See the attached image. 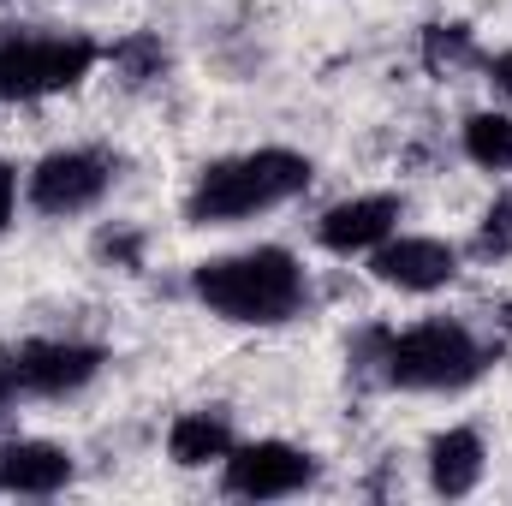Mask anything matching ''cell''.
<instances>
[{"mask_svg": "<svg viewBox=\"0 0 512 506\" xmlns=\"http://www.w3.org/2000/svg\"><path fill=\"white\" fill-rule=\"evenodd\" d=\"M108 60H114V72L126 78L131 90H143V84H155V78L167 72V48H161L155 36H126Z\"/></svg>", "mask_w": 512, "mask_h": 506, "instance_id": "obj_15", "label": "cell"}, {"mask_svg": "<svg viewBox=\"0 0 512 506\" xmlns=\"http://www.w3.org/2000/svg\"><path fill=\"white\" fill-rule=\"evenodd\" d=\"M96 251L108 256V262H120V268H137V256H143V233H137V227H108V233L96 239Z\"/></svg>", "mask_w": 512, "mask_h": 506, "instance_id": "obj_17", "label": "cell"}, {"mask_svg": "<svg viewBox=\"0 0 512 506\" xmlns=\"http://www.w3.org/2000/svg\"><path fill=\"white\" fill-rule=\"evenodd\" d=\"M233 453V423H227V411H185V417H173V429H167V459L173 465H185V471H197V465H215V459H227Z\"/></svg>", "mask_w": 512, "mask_h": 506, "instance_id": "obj_12", "label": "cell"}, {"mask_svg": "<svg viewBox=\"0 0 512 506\" xmlns=\"http://www.w3.org/2000/svg\"><path fill=\"white\" fill-rule=\"evenodd\" d=\"M310 185V161L298 149H251V155H227L215 167L197 173L185 215L197 227H239L251 215H268L292 197H304Z\"/></svg>", "mask_w": 512, "mask_h": 506, "instance_id": "obj_2", "label": "cell"}, {"mask_svg": "<svg viewBox=\"0 0 512 506\" xmlns=\"http://www.w3.org/2000/svg\"><path fill=\"white\" fill-rule=\"evenodd\" d=\"M399 197H387V191H370V197H340L334 209H322V221H316V239H322V251L334 256H370L382 239L399 233Z\"/></svg>", "mask_w": 512, "mask_h": 506, "instance_id": "obj_9", "label": "cell"}, {"mask_svg": "<svg viewBox=\"0 0 512 506\" xmlns=\"http://www.w3.org/2000/svg\"><path fill=\"white\" fill-rule=\"evenodd\" d=\"M465 155L483 167V173H512V114H471L465 131H459Z\"/></svg>", "mask_w": 512, "mask_h": 506, "instance_id": "obj_13", "label": "cell"}, {"mask_svg": "<svg viewBox=\"0 0 512 506\" xmlns=\"http://www.w3.org/2000/svg\"><path fill=\"white\" fill-rule=\"evenodd\" d=\"M483 483V435L477 429H441L429 441V489L459 501Z\"/></svg>", "mask_w": 512, "mask_h": 506, "instance_id": "obj_11", "label": "cell"}, {"mask_svg": "<svg viewBox=\"0 0 512 506\" xmlns=\"http://www.w3.org/2000/svg\"><path fill=\"white\" fill-rule=\"evenodd\" d=\"M72 453L54 441H6L0 447V495H60L72 483Z\"/></svg>", "mask_w": 512, "mask_h": 506, "instance_id": "obj_10", "label": "cell"}, {"mask_svg": "<svg viewBox=\"0 0 512 506\" xmlns=\"http://www.w3.org/2000/svg\"><path fill=\"white\" fill-rule=\"evenodd\" d=\"M12 203H18V173L0 161V233H6V221H12Z\"/></svg>", "mask_w": 512, "mask_h": 506, "instance_id": "obj_18", "label": "cell"}, {"mask_svg": "<svg viewBox=\"0 0 512 506\" xmlns=\"http://www.w3.org/2000/svg\"><path fill=\"white\" fill-rule=\"evenodd\" d=\"M108 185H114V161L102 149H54L30 167V209L48 221H66V215L96 209Z\"/></svg>", "mask_w": 512, "mask_h": 506, "instance_id": "obj_5", "label": "cell"}, {"mask_svg": "<svg viewBox=\"0 0 512 506\" xmlns=\"http://www.w3.org/2000/svg\"><path fill=\"white\" fill-rule=\"evenodd\" d=\"M483 376V346L465 322H417L382 340V381L411 393H453Z\"/></svg>", "mask_w": 512, "mask_h": 506, "instance_id": "obj_3", "label": "cell"}, {"mask_svg": "<svg viewBox=\"0 0 512 506\" xmlns=\"http://www.w3.org/2000/svg\"><path fill=\"white\" fill-rule=\"evenodd\" d=\"M471 251L483 256V262H507V256H512V191L489 203V215H483V227H477V245H471Z\"/></svg>", "mask_w": 512, "mask_h": 506, "instance_id": "obj_16", "label": "cell"}, {"mask_svg": "<svg viewBox=\"0 0 512 506\" xmlns=\"http://www.w3.org/2000/svg\"><path fill=\"white\" fill-rule=\"evenodd\" d=\"M370 274L393 292H441L459 280V251L429 233H393L370 251Z\"/></svg>", "mask_w": 512, "mask_h": 506, "instance_id": "obj_7", "label": "cell"}, {"mask_svg": "<svg viewBox=\"0 0 512 506\" xmlns=\"http://www.w3.org/2000/svg\"><path fill=\"white\" fill-rule=\"evenodd\" d=\"M489 84H495V90L512 102V48H501V54L489 60Z\"/></svg>", "mask_w": 512, "mask_h": 506, "instance_id": "obj_19", "label": "cell"}, {"mask_svg": "<svg viewBox=\"0 0 512 506\" xmlns=\"http://www.w3.org/2000/svg\"><path fill=\"white\" fill-rule=\"evenodd\" d=\"M102 48L90 36H0V102H36L90 78Z\"/></svg>", "mask_w": 512, "mask_h": 506, "instance_id": "obj_4", "label": "cell"}, {"mask_svg": "<svg viewBox=\"0 0 512 506\" xmlns=\"http://www.w3.org/2000/svg\"><path fill=\"white\" fill-rule=\"evenodd\" d=\"M18 393V381H12V358H0V405Z\"/></svg>", "mask_w": 512, "mask_h": 506, "instance_id": "obj_20", "label": "cell"}, {"mask_svg": "<svg viewBox=\"0 0 512 506\" xmlns=\"http://www.w3.org/2000/svg\"><path fill=\"white\" fill-rule=\"evenodd\" d=\"M227 489L239 501H286V495H304L316 483V459L292 441H251V447H233L227 459Z\"/></svg>", "mask_w": 512, "mask_h": 506, "instance_id": "obj_6", "label": "cell"}, {"mask_svg": "<svg viewBox=\"0 0 512 506\" xmlns=\"http://www.w3.org/2000/svg\"><path fill=\"white\" fill-rule=\"evenodd\" d=\"M197 298L209 304V316L221 322H239V328H274V322H292L310 298L304 286V268L298 256L280 251V245H256V251H233L215 256L197 268Z\"/></svg>", "mask_w": 512, "mask_h": 506, "instance_id": "obj_1", "label": "cell"}, {"mask_svg": "<svg viewBox=\"0 0 512 506\" xmlns=\"http://www.w3.org/2000/svg\"><path fill=\"white\" fill-rule=\"evenodd\" d=\"M102 370V352L84 346V340H30L12 352V381L18 393H36V399H66L78 387H90Z\"/></svg>", "mask_w": 512, "mask_h": 506, "instance_id": "obj_8", "label": "cell"}, {"mask_svg": "<svg viewBox=\"0 0 512 506\" xmlns=\"http://www.w3.org/2000/svg\"><path fill=\"white\" fill-rule=\"evenodd\" d=\"M423 66H429L435 78H453V72L477 66L471 30H465V24H429V30H423Z\"/></svg>", "mask_w": 512, "mask_h": 506, "instance_id": "obj_14", "label": "cell"}]
</instances>
